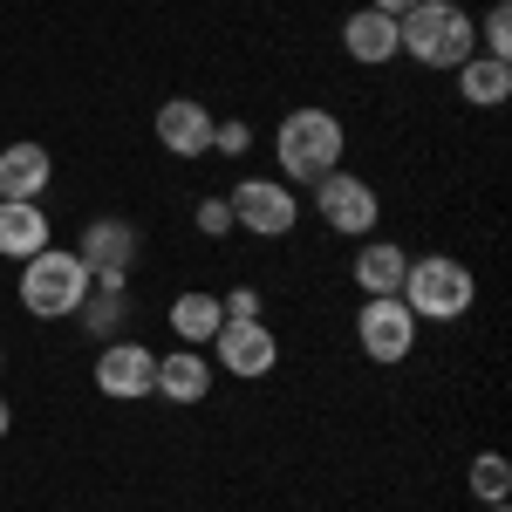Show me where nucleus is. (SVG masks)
<instances>
[{
    "label": "nucleus",
    "mask_w": 512,
    "mask_h": 512,
    "mask_svg": "<svg viewBox=\"0 0 512 512\" xmlns=\"http://www.w3.org/2000/svg\"><path fill=\"white\" fill-rule=\"evenodd\" d=\"M158 144L171 158H205V151H212V110H205L198 96L158 103Z\"/></svg>",
    "instance_id": "11"
},
{
    "label": "nucleus",
    "mask_w": 512,
    "mask_h": 512,
    "mask_svg": "<svg viewBox=\"0 0 512 512\" xmlns=\"http://www.w3.org/2000/svg\"><path fill=\"white\" fill-rule=\"evenodd\" d=\"M164 321H171V335H178L185 349H205V342L226 328V308H219V294H178Z\"/></svg>",
    "instance_id": "18"
},
{
    "label": "nucleus",
    "mask_w": 512,
    "mask_h": 512,
    "mask_svg": "<svg viewBox=\"0 0 512 512\" xmlns=\"http://www.w3.org/2000/svg\"><path fill=\"white\" fill-rule=\"evenodd\" d=\"M48 178H55V158H48L41 144H7V151H0V198L41 205Z\"/></svg>",
    "instance_id": "14"
},
{
    "label": "nucleus",
    "mask_w": 512,
    "mask_h": 512,
    "mask_svg": "<svg viewBox=\"0 0 512 512\" xmlns=\"http://www.w3.org/2000/svg\"><path fill=\"white\" fill-rule=\"evenodd\" d=\"M89 301V267L62 246H41L35 260H21V308L35 321H62V315H82Z\"/></svg>",
    "instance_id": "4"
},
{
    "label": "nucleus",
    "mask_w": 512,
    "mask_h": 512,
    "mask_svg": "<svg viewBox=\"0 0 512 512\" xmlns=\"http://www.w3.org/2000/svg\"><path fill=\"white\" fill-rule=\"evenodd\" d=\"M369 7H376V14H396V21H403V14H410L417 0H369Z\"/></svg>",
    "instance_id": "24"
},
{
    "label": "nucleus",
    "mask_w": 512,
    "mask_h": 512,
    "mask_svg": "<svg viewBox=\"0 0 512 512\" xmlns=\"http://www.w3.org/2000/svg\"><path fill=\"white\" fill-rule=\"evenodd\" d=\"M478 55H499V62H512V7L499 0V7H485V21H478Z\"/></svg>",
    "instance_id": "20"
},
{
    "label": "nucleus",
    "mask_w": 512,
    "mask_h": 512,
    "mask_svg": "<svg viewBox=\"0 0 512 512\" xmlns=\"http://www.w3.org/2000/svg\"><path fill=\"white\" fill-rule=\"evenodd\" d=\"M403 274H410V253H403L396 239H362V253H355V287H362V301H369V294H403Z\"/></svg>",
    "instance_id": "15"
},
{
    "label": "nucleus",
    "mask_w": 512,
    "mask_h": 512,
    "mask_svg": "<svg viewBox=\"0 0 512 512\" xmlns=\"http://www.w3.org/2000/svg\"><path fill=\"white\" fill-rule=\"evenodd\" d=\"M151 376H158V355L144 342H103V355H96V390L117 396V403L151 396Z\"/></svg>",
    "instance_id": "10"
},
{
    "label": "nucleus",
    "mask_w": 512,
    "mask_h": 512,
    "mask_svg": "<svg viewBox=\"0 0 512 512\" xmlns=\"http://www.w3.org/2000/svg\"><path fill=\"white\" fill-rule=\"evenodd\" d=\"M342 151H349V130L335 110H287L274 130L280 185H321L328 171H342Z\"/></svg>",
    "instance_id": "1"
},
{
    "label": "nucleus",
    "mask_w": 512,
    "mask_h": 512,
    "mask_svg": "<svg viewBox=\"0 0 512 512\" xmlns=\"http://www.w3.org/2000/svg\"><path fill=\"white\" fill-rule=\"evenodd\" d=\"M246 144H253V130H246V123H212V151H219V158H239Z\"/></svg>",
    "instance_id": "22"
},
{
    "label": "nucleus",
    "mask_w": 512,
    "mask_h": 512,
    "mask_svg": "<svg viewBox=\"0 0 512 512\" xmlns=\"http://www.w3.org/2000/svg\"><path fill=\"white\" fill-rule=\"evenodd\" d=\"M506 485H512V465L499 458V451H478L472 458V492L492 506V499H506Z\"/></svg>",
    "instance_id": "19"
},
{
    "label": "nucleus",
    "mask_w": 512,
    "mask_h": 512,
    "mask_svg": "<svg viewBox=\"0 0 512 512\" xmlns=\"http://www.w3.org/2000/svg\"><path fill=\"white\" fill-rule=\"evenodd\" d=\"M41 246H55L48 239V212L41 205H21V198H0V253L7 260H35Z\"/></svg>",
    "instance_id": "16"
},
{
    "label": "nucleus",
    "mask_w": 512,
    "mask_h": 512,
    "mask_svg": "<svg viewBox=\"0 0 512 512\" xmlns=\"http://www.w3.org/2000/svg\"><path fill=\"white\" fill-rule=\"evenodd\" d=\"M315 212L328 233L342 239H369L376 233V219H383V205H376V185L369 178H355V171H328L315 185Z\"/></svg>",
    "instance_id": "6"
},
{
    "label": "nucleus",
    "mask_w": 512,
    "mask_h": 512,
    "mask_svg": "<svg viewBox=\"0 0 512 512\" xmlns=\"http://www.w3.org/2000/svg\"><path fill=\"white\" fill-rule=\"evenodd\" d=\"M478 301V280L465 260H451V253H424V260H410V274H403V308L417 321H458L472 315Z\"/></svg>",
    "instance_id": "3"
},
{
    "label": "nucleus",
    "mask_w": 512,
    "mask_h": 512,
    "mask_svg": "<svg viewBox=\"0 0 512 512\" xmlns=\"http://www.w3.org/2000/svg\"><path fill=\"white\" fill-rule=\"evenodd\" d=\"M458 96L472 110H499L512 96V62H499V55H465L458 62Z\"/></svg>",
    "instance_id": "17"
},
{
    "label": "nucleus",
    "mask_w": 512,
    "mask_h": 512,
    "mask_svg": "<svg viewBox=\"0 0 512 512\" xmlns=\"http://www.w3.org/2000/svg\"><path fill=\"white\" fill-rule=\"evenodd\" d=\"M76 260L89 267V280H130V267H137V226L130 219H89Z\"/></svg>",
    "instance_id": "9"
},
{
    "label": "nucleus",
    "mask_w": 512,
    "mask_h": 512,
    "mask_svg": "<svg viewBox=\"0 0 512 512\" xmlns=\"http://www.w3.org/2000/svg\"><path fill=\"white\" fill-rule=\"evenodd\" d=\"M7 424H14V410H7V396H0V437H7Z\"/></svg>",
    "instance_id": "25"
},
{
    "label": "nucleus",
    "mask_w": 512,
    "mask_h": 512,
    "mask_svg": "<svg viewBox=\"0 0 512 512\" xmlns=\"http://www.w3.org/2000/svg\"><path fill=\"white\" fill-rule=\"evenodd\" d=\"M226 205H233V226H246V233H260V239H287L301 226V198L280 178H246V185L226 192Z\"/></svg>",
    "instance_id": "7"
},
{
    "label": "nucleus",
    "mask_w": 512,
    "mask_h": 512,
    "mask_svg": "<svg viewBox=\"0 0 512 512\" xmlns=\"http://www.w3.org/2000/svg\"><path fill=\"white\" fill-rule=\"evenodd\" d=\"M396 55L424 62V69H458L465 55H478V28L458 0H417L396 21Z\"/></svg>",
    "instance_id": "2"
},
{
    "label": "nucleus",
    "mask_w": 512,
    "mask_h": 512,
    "mask_svg": "<svg viewBox=\"0 0 512 512\" xmlns=\"http://www.w3.org/2000/svg\"><path fill=\"white\" fill-rule=\"evenodd\" d=\"M342 48H349V62H362V69H383V62H396V14L355 7L349 21H342Z\"/></svg>",
    "instance_id": "13"
},
{
    "label": "nucleus",
    "mask_w": 512,
    "mask_h": 512,
    "mask_svg": "<svg viewBox=\"0 0 512 512\" xmlns=\"http://www.w3.org/2000/svg\"><path fill=\"white\" fill-rule=\"evenodd\" d=\"M212 362H205V349H178V355H158V376H151V390L164 396V403H205L212 396Z\"/></svg>",
    "instance_id": "12"
},
{
    "label": "nucleus",
    "mask_w": 512,
    "mask_h": 512,
    "mask_svg": "<svg viewBox=\"0 0 512 512\" xmlns=\"http://www.w3.org/2000/svg\"><path fill=\"white\" fill-rule=\"evenodd\" d=\"M198 233L226 239V233H233V205H226V198H198Z\"/></svg>",
    "instance_id": "21"
},
{
    "label": "nucleus",
    "mask_w": 512,
    "mask_h": 512,
    "mask_svg": "<svg viewBox=\"0 0 512 512\" xmlns=\"http://www.w3.org/2000/svg\"><path fill=\"white\" fill-rule=\"evenodd\" d=\"M212 369H226L239 383H260V376H274L280 369V342L274 328L253 315V321H226L219 335H212Z\"/></svg>",
    "instance_id": "8"
},
{
    "label": "nucleus",
    "mask_w": 512,
    "mask_h": 512,
    "mask_svg": "<svg viewBox=\"0 0 512 512\" xmlns=\"http://www.w3.org/2000/svg\"><path fill=\"white\" fill-rule=\"evenodd\" d=\"M355 342H362L369 362H383V369L410 362V349H417V315L403 308V294H369L362 315H355Z\"/></svg>",
    "instance_id": "5"
},
{
    "label": "nucleus",
    "mask_w": 512,
    "mask_h": 512,
    "mask_svg": "<svg viewBox=\"0 0 512 512\" xmlns=\"http://www.w3.org/2000/svg\"><path fill=\"white\" fill-rule=\"evenodd\" d=\"M219 308H226V321H253V315H260V294H253V287H233Z\"/></svg>",
    "instance_id": "23"
}]
</instances>
